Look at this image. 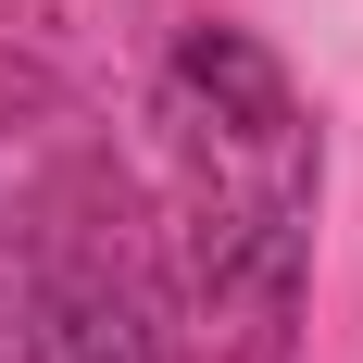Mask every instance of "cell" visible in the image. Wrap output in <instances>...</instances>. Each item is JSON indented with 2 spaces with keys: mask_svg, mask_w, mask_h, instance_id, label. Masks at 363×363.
Returning a JSON list of instances; mask_svg holds the SVG:
<instances>
[{
  "mask_svg": "<svg viewBox=\"0 0 363 363\" xmlns=\"http://www.w3.org/2000/svg\"><path fill=\"white\" fill-rule=\"evenodd\" d=\"M13 363H163L138 289H125V251H101V225H75L13 289Z\"/></svg>",
  "mask_w": 363,
  "mask_h": 363,
  "instance_id": "cell-1",
  "label": "cell"
}]
</instances>
